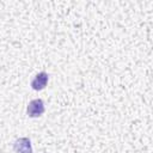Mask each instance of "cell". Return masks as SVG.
I'll return each instance as SVG.
<instances>
[{"instance_id":"cell-1","label":"cell","mask_w":153,"mask_h":153,"mask_svg":"<svg viewBox=\"0 0 153 153\" xmlns=\"http://www.w3.org/2000/svg\"><path fill=\"white\" fill-rule=\"evenodd\" d=\"M45 111L44 108V103L42 99L37 98V99H32L26 108V114L29 117H39L41 115H43Z\"/></svg>"},{"instance_id":"cell-3","label":"cell","mask_w":153,"mask_h":153,"mask_svg":"<svg viewBox=\"0 0 153 153\" xmlns=\"http://www.w3.org/2000/svg\"><path fill=\"white\" fill-rule=\"evenodd\" d=\"M47 84H48V73H45V72H39L31 80V87L35 91L43 90L47 86Z\"/></svg>"},{"instance_id":"cell-2","label":"cell","mask_w":153,"mask_h":153,"mask_svg":"<svg viewBox=\"0 0 153 153\" xmlns=\"http://www.w3.org/2000/svg\"><path fill=\"white\" fill-rule=\"evenodd\" d=\"M13 149L16 153H32V146L29 137H18L13 142Z\"/></svg>"}]
</instances>
